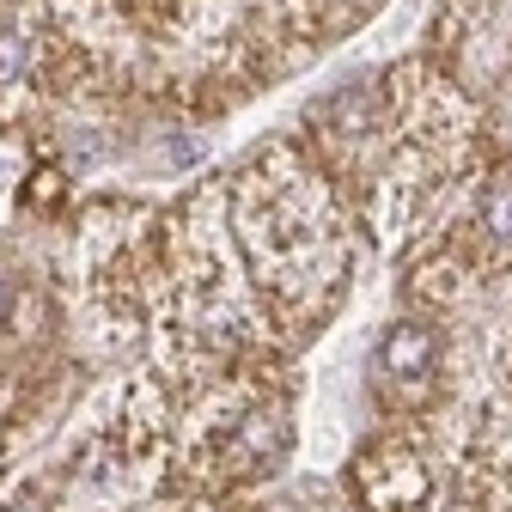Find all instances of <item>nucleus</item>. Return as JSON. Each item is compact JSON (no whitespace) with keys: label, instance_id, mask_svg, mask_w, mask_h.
Wrapping results in <instances>:
<instances>
[{"label":"nucleus","instance_id":"1","mask_svg":"<svg viewBox=\"0 0 512 512\" xmlns=\"http://www.w3.org/2000/svg\"><path fill=\"white\" fill-rule=\"evenodd\" d=\"M427 366H433V330L427 324H397L384 336V372L391 378L415 384V378H427Z\"/></svg>","mask_w":512,"mask_h":512},{"label":"nucleus","instance_id":"2","mask_svg":"<svg viewBox=\"0 0 512 512\" xmlns=\"http://www.w3.org/2000/svg\"><path fill=\"white\" fill-rule=\"evenodd\" d=\"M482 226H488L494 238H506V244H512V171L488 183V196H482Z\"/></svg>","mask_w":512,"mask_h":512},{"label":"nucleus","instance_id":"3","mask_svg":"<svg viewBox=\"0 0 512 512\" xmlns=\"http://www.w3.org/2000/svg\"><path fill=\"white\" fill-rule=\"evenodd\" d=\"M0 311H7V281H0Z\"/></svg>","mask_w":512,"mask_h":512}]
</instances>
